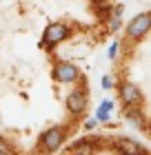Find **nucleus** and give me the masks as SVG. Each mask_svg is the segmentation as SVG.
I'll list each match as a JSON object with an SVG mask.
<instances>
[{"instance_id":"1a4fd4ad","label":"nucleus","mask_w":151,"mask_h":155,"mask_svg":"<svg viewBox=\"0 0 151 155\" xmlns=\"http://www.w3.org/2000/svg\"><path fill=\"white\" fill-rule=\"evenodd\" d=\"M100 144V140L96 137H84L80 140V142H76L74 146H71V155H93Z\"/></svg>"},{"instance_id":"423d86ee","label":"nucleus","mask_w":151,"mask_h":155,"mask_svg":"<svg viewBox=\"0 0 151 155\" xmlns=\"http://www.w3.org/2000/svg\"><path fill=\"white\" fill-rule=\"evenodd\" d=\"M64 104H67V111H69L71 115H80V113H84V109H87V91L74 89V91L67 95Z\"/></svg>"},{"instance_id":"f8f14e48","label":"nucleus","mask_w":151,"mask_h":155,"mask_svg":"<svg viewBox=\"0 0 151 155\" xmlns=\"http://www.w3.org/2000/svg\"><path fill=\"white\" fill-rule=\"evenodd\" d=\"M0 155H13V149H11V144L7 142L5 137H0Z\"/></svg>"},{"instance_id":"7ed1b4c3","label":"nucleus","mask_w":151,"mask_h":155,"mask_svg":"<svg viewBox=\"0 0 151 155\" xmlns=\"http://www.w3.org/2000/svg\"><path fill=\"white\" fill-rule=\"evenodd\" d=\"M149 27H151V16H149V11H142V13H138V16H133L131 20H129L127 38L129 40H142L147 36Z\"/></svg>"},{"instance_id":"2eb2a0df","label":"nucleus","mask_w":151,"mask_h":155,"mask_svg":"<svg viewBox=\"0 0 151 155\" xmlns=\"http://www.w3.org/2000/svg\"><path fill=\"white\" fill-rule=\"evenodd\" d=\"M96 124H98V122H96V120L91 117V120H87V122H84V129H87V131H91V129H93Z\"/></svg>"},{"instance_id":"ddd939ff","label":"nucleus","mask_w":151,"mask_h":155,"mask_svg":"<svg viewBox=\"0 0 151 155\" xmlns=\"http://www.w3.org/2000/svg\"><path fill=\"white\" fill-rule=\"evenodd\" d=\"M122 27V20H120V16H113L111 20H109V31H118Z\"/></svg>"},{"instance_id":"0eeeda50","label":"nucleus","mask_w":151,"mask_h":155,"mask_svg":"<svg viewBox=\"0 0 151 155\" xmlns=\"http://www.w3.org/2000/svg\"><path fill=\"white\" fill-rule=\"evenodd\" d=\"M113 146H116V151L120 155H149V151L145 146L140 142H136V140H131V137H118L113 142Z\"/></svg>"},{"instance_id":"39448f33","label":"nucleus","mask_w":151,"mask_h":155,"mask_svg":"<svg viewBox=\"0 0 151 155\" xmlns=\"http://www.w3.org/2000/svg\"><path fill=\"white\" fill-rule=\"evenodd\" d=\"M118 95L125 107H142V91L129 80L118 84Z\"/></svg>"},{"instance_id":"20e7f679","label":"nucleus","mask_w":151,"mask_h":155,"mask_svg":"<svg viewBox=\"0 0 151 155\" xmlns=\"http://www.w3.org/2000/svg\"><path fill=\"white\" fill-rule=\"evenodd\" d=\"M64 135H67V129H64V126H51L49 131H45V133H42V137H40L42 151L53 153L56 149H60L62 142H64Z\"/></svg>"},{"instance_id":"f03ea898","label":"nucleus","mask_w":151,"mask_h":155,"mask_svg":"<svg viewBox=\"0 0 151 155\" xmlns=\"http://www.w3.org/2000/svg\"><path fill=\"white\" fill-rule=\"evenodd\" d=\"M51 78L56 82H62V84H74V82L80 80V69L76 64H71V62L58 60L51 69Z\"/></svg>"},{"instance_id":"6e6552de","label":"nucleus","mask_w":151,"mask_h":155,"mask_svg":"<svg viewBox=\"0 0 151 155\" xmlns=\"http://www.w3.org/2000/svg\"><path fill=\"white\" fill-rule=\"evenodd\" d=\"M122 113H125V120L133 126V129H138V131L147 129V113L142 111V107H125Z\"/></svg>"},{"instance_id":"f257e3e1","label":"nucleus","mask_w":151,"mask_h":155,"mask_svg":"<svg viewBox=\"0 0 151 155\" xmlns=\"http://www.w3.org/2000/svg\"><path fill=\"white\" fill-rule=\"evenodd\" d=\"M69 36H71V27L69 25H64V22H51L45 29L42 38H40V47L42 49H53L56 45L64 42Z\"/></svg>"},{"instance_id":"9d476101","label":"nucleus","mask_w":151,"mask_h":155,"mask_svg":"<svg viewBox=\"0 0 151 155\" xmlns=\"http://www.w3.org/2000/svg\"><path fill=\"white\" fill-rule=\"evenodd\" d=\"M113 109V102L111 100H105L102 104H100L98 107V111H96V122H107V120H109V111Z\"/></svg>"},{"instance_id":"4468645a","label":"nucleus","mask_w":151,"mask_h":155,"mask_svg":"<svg viewBox=\"0 0 151 155\" xmlns=\"http://www.w3.org/2000/svg\"><path fill=\"white\" fill-rule=\"evenodd\" d=\"M102 87L109 91V89H113V80H111V75H105L102 78Z\"/></svg>"},{"instance_id":"9b49d317","label":"nucleus","mask_w":151,"mask_h":155,"mask_svg":"<svg viewBox=\"0 0 151 155\" xmlns=\"http://www.w3.org/2000/svg\"><path fill=\"white\" fill-rule=\"evenodd\" d=\"M118 53H120V42H111L109 45V51H107V55H109V60H116L118 58Z\"/></svg>"}]
</instances>
